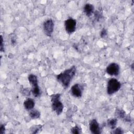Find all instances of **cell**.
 <instances>
[{
    "label": "cell",
    "mask_w": 134,
    "mask_h": 134,
    "mask_svg": "<svg viewBox=\"0 0 134 134\" xmlns=\"http://www.w3.org/2000/svg\"><path fill=\"white\" fill-rule=\"evenodd\" d=\"M76 71L75 66H72L70 68L64 70L57 76V79L65 87H68L72 79L74 76Z\"/></svg>",
    "instance_id": "obj_1"
},
{
    "label": "cell",
    "mask_w": 134,
    "mask_h": 134,
    "mask_svg": "<svg viewBox=\"0 0 134 134\" xmlns=\"http://www.w3.org/2000/svg\"><path fill=\"white\" fill-rule=\"evenodd\" d=\"M52 110L57 114L60 115L63 109V105L60 101V94H54L51 95Z\"/></svg>",
    "instance_id": "obj_2"
},
{
    "label": "cell",
    "mask_w": 134,
    "mask_h": 134,
    "mask_svg": "<svg viewBox=\"0 0 134 134\" xmlns=\"http://www.w3.org/2000/svg\"><path fill=\"white\" fill-rule=\"evenodd\" d=\"M121 87V83L116 79H110L107 86V92L108 95H112L118 92Z\"/></svg>",
    "instance_id": "obj_3"
},
{
    "label": "cell",
    "mask_w": 134,
    "mask_h": 134,
    "mask_svg": "<svg viewBox=\"0 0 134 134\" xmlns=\"http://www.w3.org/2000/svg\"><path fill=\"white\" fill-rule=\"evenodd\" d=\"M64 25L66 32L69 34H71L74 32L76 29V21L71 18H68L65 21Z\"/></svg>",
    "instance_id": "obj_4"
},
{
    "label": "cell",
    "mask_w": 134,
    "mask_h": 134,
    "mask_svg": "<svg viewBox=\"0 0 134 134\" xmlns=\"http://www.w3.org/2000/svg\"><path fill=\"white\" fill-rule=\"evenodd\" d=\"M43 31L46 35L48 37H51L54 29V23L51 19L46 20L43 24Z\"/></svg>",
    "instance_id": "obj_5"
},
{
    "label": "cell",
    "mask_w": 134,
    "mask_h": 134,
    "mask_svg": "<svg viewBox=\"0 0 134 134\" xmlns=\"http://www.w3.org/2000/svg\"><path fill=\"white\" fill-rule=\"evenodd\" d=\"M120 68L119 65L116 63H111L109 64L107 68L106 71L108 74L111 76H117L119 74Z\"/></svg>",
    "instance_id": "obj_6"
},
{
    "label": "cell",
    "mask_w": 134,
    "mask_h": 134,
    "mask_svg": "<svg viewBox=\"0 0 134 134\" xmlns=\"http://www.w3.org/2000/svg\"><path fill=\"white\" fill-rule=\"evenodd\" d=\"M83 87L80 84H75L73 85L70 90L71 94L75 97H81L82 95Z\"/></svg>",
    "instance_id": "obj_7"
},
{
    "label": "cell",
    "mask_w": 134,
    "mask_h": 134,
    "mask_svg": "<svg viewBox=\"0 0 134 134\" xmlns=\"http://www.w3.org/2000/svg\"><path fill=\"white\" fill-rule=\"evenodd\" d=\"M90 129L92 133L94 134H99L101 132L99 124L95 119L91 120L89 124Z\"/></svg>",
    "instance_id": "obj_8"
},
{
    "label": "cell",
    "mask_w": 134,
    "mask_h": 134,
    "mask_svg": "<svg viewBox=\"0 0 134 134\" xmlns=\"http://www.w3.org/2000/svg\"><path fill=\"white\" fill-rule=\"evenodd\" d=\"M83 11L87 16L90 17L92 15V14L94 13V7L92 4L90 3H87L84 5L83 7Z\"/></svg>",
    "instance_id": "obj_9"
},
{
    "label": "cell",
    "mask_w": 134,
    "mask_h": 134,
    "mask_svg": "<svg viewBox=\"0 0 134 134\" xmlns=\"http://www.w3.org/2000/svg\"><path fill=\"white\" fill-rule=\"evenodd\" d=\"M35 100L31 98H28L24 102V106L26 110H30L35 107Z\"/></svg>",
    "instance_id": "obj_10"
},
{
    "label": "cell",
    "mask_w": 134,
    "mask_h": 134,
    "mask_svg": "<svg viewBox=\"0 0 134 134\" xmlns=\"http://www.w3.org/2000/svg\"><path fill=\"white\" fill-rule=\"evenodd\" d=\"M28 79L30 83L32 88H35L39 87L38 84V79L37 77L33 74H30L28 75Z\"/></svg>",
    "instance_id": "obj_11"
},
{
    "label": "cell",
    "mask_w": 134,
    "mask_h": 134,
    "mask_svg": "<svg viewBox=\"0 0 134 134\" xmlns=\"http://www.w3.org/2000/svg\"><path fill=\"white\" fill-rule=\"evenodd\" d=\"M29 112V116L32 119H37L40 117V113L39 110L36 109L30 110Z\"/></svg>",
    "instance_id": "obj_12"
},
{
    "label": "cell",
    "mask_w": 134,
    "mask_h": 134,
    "mask_svg": "<svg viewBox=\"0 0 134 134\" xmlns=\"http://www.w3.org/2000/svg\"><path fill=\"white\" fill-rule=\"evenodd\" d=\"M117 124V119L116 118H111L108 120L107 125L111 129H114Z\"/></svg>",
    "instance_id": "obj_13"
},
{
    "label": "cell",
    "mask_w": 134,
    "mask_h": 134,
    "mask_svg": "<svg viewBox=\"0 0 134 134\" xmlns=\"http://www.w3.org/2000/svg\"><path fill=\"white\" fill-rule=\"evenodd\" d=\"M115 115L118 118H124L125 117V112L122 109H117L115 111Z\"/></svg>",
    "instance_id": "obj_14"
},
{
    "label": "cell",
    "mask_w": 134,
    "mask_h": 134,
    "mask_svg": "<svg viewBox=\"0 0 134 134\" xmlns=\"http://www.w3.org/2000/svg\"><path fill=\"white\" fill-rule=\"evenodd\" d=\"M71 132L73 134H79L81 132V129L77 126H75L71 129Z\"/></svg>",
    "instance_id": "obj_15"
},
{
    "label": "cell",
    "mask_w": 134,
    "mask_h": 134,
    "mask_svg": "<svg viewBox=\"0 0 134 134\" xmlns=\"http://www.w3.org/2000/svg\"><path fill=\"white\" fill-rule=\"evenodd\" d=\"M102 13L100 12L97 10L94 13V17L96 20H99L102 17Z\"/></svg>",
    "instance_id": "obj_16"
},
{
    "label": "cell",
    "mask_w": 134,
    "mask_h": 134,
    "mask_svg": "<svg viewBox=\"0 0 134 134\" xmlns=\"http://www.w3.org/2000/svg\"><path fill=\"white\" fill-rule=\"evenodd\" d=\"M107 34V30L105 28H103V29L102 30L100 34V36L101 37V38H104L105 37H106Z\"/></svg>",
    "instance_id": "obj_17"
},
{
    "label": "cell",
    "mask_w": 134,
    "mask_h": 134,
    "mask_svg": "<svg viewBox=\"0 0 134 134\" xmlns=\"http://www.w3.org/2000/svg\"><path fill=\"white\" fill-rule=\"evenodd\" d=\"M113 133L115 134H121L124 133V131L121 128H117L116 129H115V130H114V131H113Z\"/></svg>",
    "instance_id": "obj_18"
},
{
    "label": "cell",
    "mask_w": 134,
    "mask_h": 134,
    "mask_svg": "<svg viewBox=\"0 0 134 134\" xmlns=\"http://www.w3.org/2000/svg\"><path fill=\"white\" fill-rule=\"evenodd\" d=\"M0 49L1 51H4V40L2 36H1V47Z\"/></svg>",
    "instance_id": "obj_19"
},
{
    "label": "cell",
    "mask_w": 134,
    "mask_h": 134,
    "mask_svg": "<svg viewBox=\"0 0 134 134\" xmlns=\"http://www.w3.org/2000/svg\"><path fill=\"white\" fill-rule=\"evenodd\" d=\"M5 131V128L4 125H1L0 127V133L1 134L4 133Z\"/></svg>",
    "instance_id": "obj_20"
}]
</instances>
